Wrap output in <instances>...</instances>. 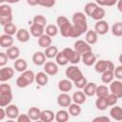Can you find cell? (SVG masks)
I'll return each instance as SVG.
<instances>
[{
	"label": "cell",
	"instance_id": "cell-1",
	"mask_svg": "<svg viewBox=\"0 0 122 122\" xmlns=\"http://www.w3.org/2000/svg\"><path fill=\"white\" fill-rule=\"evenodd\" d=\"M72 25L83 34L86 33L88 30V23H87V17L85 12L77 11L74 12L72 15Z\"/></svg>",
	"mask_w": 122,
	"mask_h": 122
},
{
	"label": "cell",
	"instance_id": "cell-2",
	"mask_svg": "<svg viewBox=\"0 0 122 122\" xmlns=\"http://www.w3.org/2000/svg\"><path fill=\"white\" fill-rule=\"evenodd\" d=\"M56 26L59 29V31L63 37H69L70 31L72 27V23L70 22V20L64 16V15H59L56 18Z\"/></svg>",
	"mask_w": 122,
	"mask_h": 122
},
{
	"label": "cell",
	"instance_id": "cell-3",
	"mask_svg": "<svg viewBox=\"0 0 122 122\" xmlns=\"http://www.w3.org/2000/svg\"><path fill=\"white\" fill-rule=\"evenodd\" d=\"M65 74L67 76L68 79L71 80L72 82H75L77 80H79L80 78H82L84 76L82 71L75 65H71V66H69L67 69H66V71H65Z\"/></svg>",
	"mask_w": 122,
	"mask_h": 122
},
{
	"label": "cell",
	"instance_id": "cell-4",
	"mask_svg": "<svg viewBox=\"0 0 122 122\" xmlns=\"http://www.w3.org/2000/svg\"><path fill=\"white\" fill-rule=\"evenodd\" d=\"M114 69H115L114 68V64L112 61H110V60H103V59H101V60L96 61L95 64H94V70L98 73H102V72H104L107 70L114 71Z\"/></svg>",
	"mask_w": 122,
	"mask_h": 122
},
{
	"label": "cell",
	"instance_id": "cell-5",
	"mask_svg": "<svg viewBox=\"0 0 122 122\" xmlns=\"http://www.w3.org/2000/svg\"><path fill=\"white\" fill-rule=\"evenodd\" d=\"M63 52L65 53L66 57L68 58L69 62L71 65H76L81 61V54L77 52L74 49L71 48H65L63 50Z\"/></svg>",
	"mask_w": 122,
	"mask_h": 122
},
{
	"label": "cell",
	"instance_id": "cell-6",
	"mask_svg": "<svg viewBox=\"0 0 122 122\" xmlns=\"http://www.w3.org/2000/svg\"><path fill=\"white\" fill-rule=\"evenodd\" d=\"M73 49L82 55L83 53H86L88 51H92V46L86 40H76L74 42Z\"/></svg>",
	"mask_w": 122,
	"mask_h": 122
},
{
	"label": "cell",
	"instance_id": "cell-7",
	"mask_svg": "<svg viewBox=\"0 0 122 122\" xmlns=\"http://www.w3.org/2000/svg\"><path fill=\"white\" fill-rule=\"evenodd\" d=\"M12 90L11 91H0V107H7L12 101Z\"/></svg>",
	"mask_w": 122,
	"mask_h": 122
},
{
	"label": "cell",
	"instance_id": "cell-8",
	"mask_svg": "<svg viewBox=\"0 0 122 122\" xmlns=\"http://www.w3.org/2000/svg\"><path fill=\"white\" fill-rule=\"evenodd\" d=\"M110 92L113 94H115L118 99L122 98V81L121 80H112L110 83Z\"/></svg>",
	"mask_w": 122,
	"mask_h": 122
},
{
	"label": "cell",
	"instance_id": "cell-9",
	"mask_svg": "<svg viewBox=\"0 0 122 122\" xmlns=\"http://www.w3.org/2000/svg\"><path fill=\"white\" fill-rule=\"evenodd\" d=\"M56 101H57V104L62 107V108H68L71 102H72V98L70 94H68L67 92H61L57 98H56Z\"/></svg>",
	"mask_w": 122,
	"mask_h": 122
},
{
	"label": "cell",
	"instance_id": "cell-10",
	"mask_svg": "<svg viewBox=\"0 0 122 122\" xmlns=\"http://www.w3.org/2000/svg\"><path fill=\"white\" fill-rule=\"evenodd\" d=\"M14 75V69L10 67H2L0 69V81L6 82L11 79Z\"/></svg>",
	"mask_w": 122,
	"mask_h": 122
},
{
	"label": "cell",
	"instance_id": "cell-11",
	"mask_svg": "<svg viewBox=\"0 0 122 122\" xmlns=\"http://www.w3.org/2000/svg\"><path fill=\"white\" fill-rule=\"evenodd\" d=\"M110 30V27H109V24L107 21L105 20H99V21H96L95 25H94V30L99 34V35H104L106 34Z\"/></svg>",
	"mask_w": 122,
	"mask_h": 122
},
{
	"label": "cell",
	"instance_id": "cell-12",
	"mask_svg": "<svg viewBox=\"0 0 122 122\" xmlns=\"http://www.w3.org/2000/svg\"><path fill=\"white\" fill-rule=\"evenodd\" d=\"M81 61L83 62L84 65L90 67V66H92V65L95 64V62H96V56L92 52V51H88V52L83 53L81 55Z\"/></svg>",
	"mask_w": 122,
	"mask_h": 122
},
{
	"label": "cell",
	"instance_id": "cell-13",
	"mask_svg": "<svg viewBox=\"0 0 122 122\" xmlns=\"http://www.w3.org/2000/svg\"><path fill=\"white\" fill-rule=\"evenodd\" d=\"M58 64L56 62L48 61L44 64V71L48 75H55L58 73Z\"/></svg>",
	"mask_w": 122,
	"mask_h": 122
},
{
	"label": "cell",
	"instance_id": "cell-14",
	"mask_svg": "<svg viewBox=\"0 0 122 122\" xmlns=\"http://www.w3.org/2000/svg\"><path fill=\"white\" fill-rule=\"evenodd\" d=\"M5 110H6L7 116H8V118H10V119H16V118L18 117V115L20 114L18 107H17L16 105H14V104H10V105H8L7 107H5Z\"/></svg>",
	"mask_w": 122,
	"mask_h": 122
},
{
	"label": "cell",
	"instance_id": "cell-15",
	"mask_svg": "<svg viewBox=\"0 0 122 122\" xmlns=\"http://www.w3.org/2000/svg\"><path fill=\"white\" fill-rule=\"evenodd\" d=\"M15 35H16V39L19 42H21V43H27L30 40V32L27 29L21 28V29H18V30H17V32H16Z\"/></svg>",
	"mask_w": 122,
	"mask_h": 122
},
{
	"label": "cell",
	"instance_id": "cell-16",
	"mask_svg": "<svg viewBox=\"0 0 122 122\" xmlns=\"http://www.w3.org/2000/svg\"><path fill=\"white\" fill-rule=\"evenodd\" d=\"M57 87H58V90H59L60 92H70V91L72 89V87H73V82H72L71 80L68 79V78H67V79H62V80H60V81L58 82Z\"/></svg>",
	"mask_w": 122,
	"mask_h": 122
},
{
	"label": "cell",
	"instance_id": "cell-17",
	"mask_svg": "<svg viewBox=\"0 0 122 122\" xmlns=\"http://www.w3.org/2000/svg\"><path fill=\"white\" fill-rule=\"evenodd\" d=\"M31 59H32V62H33L34 65H36V66H44V64L46 63L47 56L42 51H36V52L33 53Z\"/></svg>",
	"mask_w": 122,
	"mask_h": 122
},
{
	"label": "cell",
	"instance_id": "cell-18",
	"mask_svg": "<svg viewBox=\"0 0 122 122\" xmlns=\"http://www.w3.org/2000/svg\"><path fill=\"white\" fill-rule=\"evenodd\" d=\"M30 34H31L33 37L39 38L41 35L44 34V32H45V28L42 27V26H40V25L31 23L30 28Z\"/></svg>",
	"mask_w": 122,
	"mask_h": 122
},
{
	"label": "cell",
	"instance_id": "cell-19",
	"mask_svg": "<svg viewBox=\"0 0 122 122\" xmlns=\"http://www.w3.org/2000/svg\"><path fill=\"white\" fill-rule=\"evenodd\" d=\"M13 45V37L12 35H10V34H7V33H4L0 36V46L2 48H10Z\"/></svg>",
	"mask_w": 122,
	"mask_h": 122
},
{
	"label": "cell",
	"instance_id": "cell-20",
	"mask_svg": "<svg viewBox=\"0 0 122 122\" xmlns=\"http://www.w3.org/2000/svg\"><path fill=\"white\" fill-rule=\"evenodd\" d=\"M71 98H72V101H73L74 103H77V104H79V105H82V104H84V103L86 102L87 95L85 94L84 92H82V91L79 90V91H76V92H74L72 93Z\"/></svg>",
	"mask_w": 122,
	"mask_h": 122
},
{
	"label": "cell",
	"instance_id": "cell-21",
	"mask_svg": "<svg viewBox=\"0 0 122 122\" xmlns=\"http://www.w3.org/2000/svg\"><path fill=\"white\" fill-rule=\"evenodd\" d=\"M85 40L92 46L94 45L98 40V33L93 30H88L85 34Z\"/></svg>",
	"mask_w": 122,
	"mask_h": 122
},
{
	"label": "cell",
	"instance_id": "cell-22",
	"mask_svg": "<svg viewBox=\"0 0 122 122\" xmlns=\"http://www.w3.org/2000/svg\"><path fill=\"white\" fill-rule=\"evenodd\" d=\"M110 115L112 119L116 121H122V108L119 106H112L110 110Z\"/></svg>",
	"mask_w": 122,
	"mask_h": 122
},
{
	"label": "cell",
	"instance_id": "cell-23",
	"mask_svg": "<svg viewBox=\"0 0 122 122\" xmlns=\"http://www.w3.org/2000/svg\"><path fill=\"white\" fill-rule=\"evenodd\" d=\"M13 67L15 69L16 71L18 72H23L27 70L28 68V63L24 58H17L14 63H13Z\"/></svg>",
	"mask_w": 122,
	"mask_h": 122
},
{
	"label": "cell",
	"instance_id": "cell-24",
	"mask_svg": "<svg viewBox=\"0 0 122 122\" xmlns=\"http://www.w3.org/2000/svg\"><path fill=\"white\" fill-rule=\"evenodd\" d=\"M35 82L39 86H46L49 82V76L45 71H39L35 74Z\"/></svg>",
	"mask_w": 122,
	"mask_h": 122
},
{
	"label": "cell",
	"instance_id": "cell-25",
	"mask_svg": "<svg viewBox=\"0 0 122 122\" xmlns=\"http://www.w3.org/2000/svg\"><path fill=\"white\" fill-rule=\"evenodd\" d=\"M53 119H55V113L51 110H43L41 112L40 119L43 122H51Z\"/></svg>",
	"mask_w": 122,
	"mask_h": 122
},
{
	"label": "cell",
	"instance_id": "cell-26",
	"mask_svg": "<svg viewBox=\"0 0 122 122\" xmlns=\"http://www.w3.org/2000/svg\"><path fill=\"white\" fill-rule=\"evenodd\" d=\"M6 53H7L8 57H9V59H10V60H16L17 58H19L20 50H19L18 47L11 46V47H10V48L7 49Z\"/></svg>",
	"mask_w": 122,
	"mask_h": 122
},
{
	"label": "cell",
	"instance_id": "cell-27",
	"mask_svg": "<svg viewBox=\"0 0 122 122\" xmlns=\"http://www.w3.org/2000/svg\"><path fill=\"white\" fill-rule=\"evenodd\" d=\"M52 43V39L50 35H48L47 33H44L43 35H41L39 38H38V45L41 47V48H48L51 45Z\"/></svg>",
	"mask_w": 122,
	"mask_h": 122
},
{
	"label": "cell",
	"instance_id": "cell-28",
	"mask_svg": "<svg viewBox=\"0 0 122 122\" xmlns=\"http://www.w3.org/2000/svg\"><path fill=\"white\" fill-rule=\"evenodd\" d=\"M96 88H97V85L94 82H88L85 88L83 89L84 90L83 92L87 96H93L96 93Z\"/></svg>",
	"mask_w": 122,
	"mask_h": 122
},
{
	"label": "cell",
	"instance_id": "cell-29",
	"mask_svg": "<svg viewBox=\"0 0 122 122\" xmlns=\"http://www.w3.org/2000/svg\"><path fill=\"white\" fill-rule=\"evenodd\" d=\"M41 110L37 107H30L29 110H28V114L29 116L30 117V120H38L40 119V115H41Z\"/></svg>",
	"mask_w": 122,
	"mask_h": 122
},
{
	"label": "cell",
	"instance_id": "cell-30",
	"mask_svg": "<svg viewBox=\"0 0 122 122\" xmlns=\"http://www.w3.org/2000/svg\"><path fill=\"white\" fill-rule=\"evenodd\" d=\"M114 78V72L113 71H105L104 72L101 73V80L104 84H110Z\"/></svg>",
	"mask_w": 122,
	"mask_h": 122
},
{
	"label": "cell",
	"instance_id": "cell-31",
	"mask_svg": "<svg viewBox=\"0 0 122 122\" xmlns=\"http://www.w3.org/2000/svg\"><path fill=\"white\" fill-rule=\"evenodd\" d=\"M97 7H98V5L95 2H89V3H87L85 5V7H84V12H85V14L88 15V16H90V17H92V13L97 9Z\"/></svg>",
	"mask_w": 122,
	"mask_h": 122
},
{
	"label": "cell",
	"instance_id": "cell-32",
	"mask_svg": "<svg viewBox=\"0 0 122 122\" xmlns=\"http://www.w3.org/2000/svg\"><path fill=\"white\" fill-rule=\"evenodd\" d=\"M58 52H59L58 48H57L56 46H51V45L50 47L46 48V49H45V51H44V53H45V55L47 56V58H50V59L55 58V56L57 55Z\"/></svg>",
	"mask_w": 122,
	"mask_h": 122
},
{
	"label": "cell",
	"instance_id": "cell-33",
	"mask_svg": "<svg viewBox=\"0 0 122 122\" xmlns=\"http://www.w3.org/2000/svg\"><path fill=\"white\" fill-rule=\"evenodd\" d=\"M69 115L70 113L66 110H59L55 113V120L57 122H66L69 120Z\"/></svg>",
	"mask_w": 122,
	"mask_h": 122
},
{
	"label": "cell",
	"instance_id": "cell-34",
	"mask_svg": "<svg viewBox=\"0 0 122 122\" xmlns=\"http://www.w3.org/2000/svg\"><path fill=\"white\" fill-rule=\"evenodd\" d=\"M68 109H69V113L71 115V116H78L80 113H81V107H80V105L79 104H77V103H71L69 107H68Z\"/></svg>",
	"mask_w": 122,
	"mask_h": 122
},
{
	"label": "cell",
	"instance_id": "cell-35",
	"mask_svg": "<svg viewBox=\"0 0 122 122\" xmlns=\"http://www.w3.org/2000/svg\"><path fill=\"white\" fill-rule=\"evenodd\" d=\"M105 15H106V11H105V10L103 9V8H101V7H97V9L94 10V12L92 13V18L93 19V20H95V21H99V20H102L104 17H105Z\"/></svg>",
	"mask_w": 122,
	"mask_h": 122
},
{
	"label": "cell",
	"instance_id": "cell-36",
	"mask_svg": "<svg viewBox=\"0 0 122 122\" xmlns=\"http://www.w3.org/2000/svg\"><path fill=\"white\" fill-rule=\"evenodd\" d=\"M3 29H4V32L7 33V34H10V35H14V34H16V32H17V30H18L16 25H14L12 22L8 23V24H6L5 26H3Z\"/></svg>",
	"mask_w": 122,
	"mask_h": 122
},
{
	"label": "cell",
	"instance_id": "cell-37",
	"mask_svg": "<svg viewBox=\"0 0 122 122\" xmlns=\"http://www.w3.org/2000/svg\"><path fill=\"white\" fill-rule=\"evenodd\" d=\"M58 31H59V29L57 26L53 25V24H50V25H47V27L45 28V33H47L48 35H50L51 37H54L58 34Z\"/></svg>",
	"mask_w": 122,
	"mask_h": 122
},
{
	"label": "cell",
	"instance_id": "cell-38",
	"mask_svg": "<svg viewBox=\"0 0 122 122\" xmlns=\"http://www.w3.org/2000/svg\"><path fill=\"white\" fill-rule=\"evenodd\" d=\"M12 9L9 4H1L0 5V16H11Z\"/></svg>",
	"mask_w": 122,
	"mask_h": 122
},
{
	"label": "cell",
	"instance_id": "cell-39",
	"mask_svg": "<svg viewBox=\"0 0 122 122\" xmlns=\"http://www.w3.org/2000/svg\"><path fill=\"white\" fill-rule=\"evenodd\" d=\"M110 89L105 85H99L96 88V95L97 97H106L110 93Z\"/></svg>",
	"mask_w": 122,
	"mask_h": 122
},
{
	"label": "cell",
	"instance_id": "cell-40",
	"mask_svg": "<svg viewBox=\"0 0 122 122\" xmlns=\"http://www.w3.org/2000/svg\"><path fill=\"white\" fill-rule=\"evenodd\" d=\"M95 107L99 111H105L109 107L106 97H97V99L95 100Z\"/></svg>",
	"mask_w": 122,
	"mask_h": 122
},
{
	"label": "cell",
	"instance_id": "cell-41",
	"mask_svg": "<svg viewBox=\"0 0 122 122\" xmlns=\"http://www.w3.org/2000/svg\"><path fill=\"white\" fill-rule=\"evenodd\" d=\"M55 62L58 64V66H66L69 63V60L66 57V55L63 52V51H59L57 53V55L55 56Z\"/></svg>",
	"mask_w": 122,
	"mask_h": 122
},
{
	"label": "cell",
	"instance_id": "cell-42",
	"mask_svg": "<svg viewBox=\"0 0 122 122\" xmlns=\"http://www.w3.org/2000/svg\"><path fill=\"white\" fill-rule=\"evenodd\" d=\"M112 33L116 36V37H120L122 36V22H116L112 26Z\"/></svg>",
	"mask_w": 122,
	"mask_h": 122
},
{
	"label": "cell",
	"instance_id": "cell-43",
	"mask_svg": "<svg viewBox=\"0 0 122 122\" xmlns=\"http://www.w3.org/2000/svg\"><path fill=\"white\" fill-rule=\"evenodd\" d=\"M32 23L34 24H37V25H40L42 27H46V24H47V18L42 15V14H37L35 15L33 18H32Z\"/></svg>",
	"mask_w": 122,
	"mask_h": 122
},
{
	"label": "cell",
	"instance_id": "cell-44",
	"mask_svg": "<svg viewBox=\"0 0 122 122\" xmlns=\"http://www.w3.org/2000/svg\"><path fill=\"white\" fill-rule=\"evenodd\" d=\"M15 84H16V86H17L18 88H21V89H23V88H27L29 85H30V84L29 83V81H28L22 74H20V75L16 78V82H15Z\"/></svg>",
	"mask_w": 122,
	"mask_h": 122
},
{
	"label": "cell",
	"instance_id": "cell-45",
	"mask_svg": "<svg viewBox=\"0 0 122 122\" xmlns=\"http://www.w3.org/2000/svg\"><path fill=\"white\" fill-rule=\"evenodd\" d=\"M28 81L30 84H32L33 82H35V73L32 71H30V70H26L25 71H23L21 73Z\"/></svg>",
	"mask_w": 122,
	"mask_h": 122
},
{
	"label": "cell",
	"instance_id": "cell-46",
	"mask_svg": "<svg viewBox=\"0 0 122 122\" xmlns=\"http://www.w3.org/2000/svg\"><path fill=\"white\" fill-rule=\"evenodd\" d=\"M106 100H107V103H108L109 107H112V106L116 105V103H117V101H118V97H117L115 94L110 92V93L106 96Z\"/></svg>",
	"mask_w": 122,
	"mask_h": 122
},
{
	"label": "cell",
	"instance_id": "cell-47",
	"mask_svg": "<svg viewBox=\"0 0 122 122\" xmlns=\"http://www.w3.org/2000/svg\"><path fill=\"white\" fill-rule=\"evenodd\" d=\"M87 83H88V79H87L85 76H83V77L80 78L79 80L73 82V85H74L78 90H82V89L85 88V86L87 85Z\"/></svg>",
	"mask_w": 122,
	"mask_h": 122
},
{
	"label": "cell",
	"instance_id": "cell-48",
	"mask_svg": "<svg viewBox=\"0 0 122 122\" xmlns=\"http://www.w3.org/2000/svg\"><path fill=\"white\" fill-rule=\"evenodd\" d=\"M38 5L45 8H51L55 5V0H38Z\"/></svg>",
	"mask_w": 122,
	"mask_h": 122
},
{
	"label": "cell",
	"instance_id": "cell-49",
	"mask_svg": "<svg viewBox=\"0 0 122 122\" xmlns=\"http://www.w3.org/2000/svg\"><path fill=\"white\" fill-rule=\"evenodd\" d=\"M8 55L6 52H0V67H5L6 64L8 63Z\"/></svg>",
	"mask_w": 122,
	"mask_h": 122
},
{
	"label": "cell",
	"instance_id": "cell-50",
	"mask_svg": "<svg viewBox=\"0 0 122 122\" xmlns=\"http://www.w3.org/2000/svg\"><path fill=\"white\" fill-rule=\"evenodd\" d=\"M114 77L118 80H122V65L117 66L114 69Z\"/></svg>",
	"mask_w": 122,
	"mask_h": 122
},
{
	"label": "cell",
	"instance_id": "cell-51",
	"mask_svg": "<svg viewBox=\"0 0 122 122\" xmlns=\"http://www.w3.org/2000/svg\"><path fill=\"white\" fill-rule=\"evenodd\" d=\"M12 19H13L12 15L11 16H0V24L2 26H5L6 24L12 22Z\"/></svg>",
	"mask_w": 122,
	"mask_h": 122
},
{
	"label": "cell",
	"instance_id": "cell-52",
	"mask_svg": "<svg viewBox=\"0 0 122 122\" xmlns=\"http://www.w3.org/2000/svg\"><path fill=\"white\" fill-rule=\"evenodd\" d=\"M16 120L18 121V122H29V121H30V117L29 116V114L27 113V114H19L18 115V117L16 118Z\"/></svg>",
	"mask_w": 122,
	"mask_h": 122
},
{
	"label": "cell",
	"instance_id": "cell-53",
	"mask_svg": "<svg viewBox=\"0 0 122 122\" xmlns=\"http://www.w3.org/2000/svg\"><path fill=\"white\" fill-rule=\"evenodd\" d=\"M92 121L93 122H111V119L108 116L102 115V116H97V117L93 118Z\"/></svg>",
	"mask_w": 122,
	"mask_h": 122
},
{
	"label": "cell",
	"instance_id": "cell-54",
	"mask_svg": "<svg viewBox=\"0 0 122 122\" xmlns=\"http://www.w3.org/2000/svg\"><path fill=\"white\" fill-rule=\"evenodd\" d=\"M6 116H7V113H6L5 107H1L0 108V121H2Z\"/></svg>",
	"mask_w": 122,
	"mask_h": 122
},
{
	"label": "cell",
	"instance_id": "cell-55",
	"mask_svg": "<svg viewBox=\"0 0 122 122\" xmlns=\"http://www.w3.org/2000/svg\"><path fill=\"white\" fill-rule=\"evenodd\" d=\"M118 0H107V3H106V6L107 7H112L114 5H116Z\"/></svg>",
	"mask_w": 122,
	"mask_h": 122
},
{
	"label": "cell",
	"instance_id": "cell-56",
	"mask_svg": "<svg viewBox=\"0 0 122 122\" xmlns=\"http://www.w3.org/2000/svg\"><path fill=\"white\" fill-rule=\"evenodd\" d=\"M95 3L100 7H104V6H106L107 0H95Z\"/></svg>",
	"mask_w": 122,
	"mask_h": 122
},
{
	"label": "cell",
	"instance_id": "cell-57",
	"mask_svg": "<svg viewBox=\"0 0 122 122\" xmlns=\"http://www.w3.org/2000/svg\"><path fill=\"white\" fill-rule=\"evenodd\" d=\"M27 3L30 5V6H36L38 5V0H26Z\"/></svg>",
	"mask_w": 122,
	"mask_h": 122
},
{
	"label": "cell",
	"instance_id": "cell-58",
	"mask_svg": "<svg viewBox=\"0 0 122 122\" xmlns=\"http://www.w3.org/2000/svg\"><path fill=\"white\" fill-rule=\"evenodd\" d=\"M116 6H117V10L120 12H122V0H118L116 3Z\"/></svg>",
	"mask_w": 122,
	"mask_h": 122
},
{
	"label": "cell",
	"instance_id": "cell-59",
	"mask_svg": "<svg viewBox=\"0 0 122 122\" xmlns=\"http://www.w3.org/2000/svg\"><path fill=\"white\" fill-rule=\"evenodd\" d=\"M20 0H6V2L8 4H15V3H18Z\"/></svg>",
	"mask_w": 122,
	"mask_h": 122
},
{
	"label": "cell",
	"instance_id": "cell-60",
	"mask_svg": "<svg viewBox=\"0 0 122 122\" xmlns=\"http://www.w3.org/2000/svg\"><path fill=\"white\" fill-rule=\"evenodd\" d=\"M118 61H119V62H120V64L122 65V53H121V54L118 56Z\"/></svg>",
	"mask_w": 122,
	"mask_h": 122
},
{
	"label": "cell",
	"instance_id": "cell-61",
	"mask_svg": "<svg viewBox=\"0 0 122 122\" xmlns=\"http://www.w3.org/2000/svg\"><path fill=\"white\" fill-rule=\"evenodd\" d=\"M4 2H6V0H0V3L1 4H4Z\"/></svg>",
	"mask_w": 122,
	"mask_h": 122
}]
</instances>
